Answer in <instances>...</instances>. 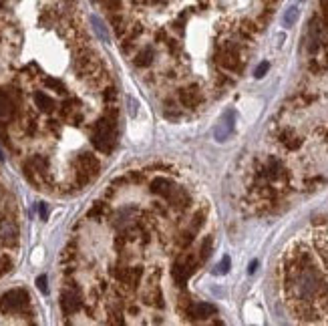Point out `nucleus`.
<instances>
[{
  "mask_svg": "<svg viewBox=\"0 0 328 326\" xmlns=\"http://www.w3.org/2000/svg\"><path fill=\"white\" fill-rule=\"evenodd\" d=\"M282 290L290 310L306 322L328 316V282L316 254L302 240L294 242L282 260Z\"/></svg>",
  "mask_w": 328,
  "mask_h": 326,
  "instance_id": "obj_1",
  "label": "nucleus"
},
{
  "mask_svg": "<svg viewBox=\"0 0 328 326\" xmlns=\"http://www.w3.org/2000/svg\"><path fill=\"white\" fill-rule=\"evenodd\" d=\"M115 141H117V129H115L113 119H109V117L99 119L93 127V135H91L93 147L101 151V153H109L115 147Z\"/></svg>",
  "mask_w": 328,
  "mask_h": 326,
  "instance_id": "obj_2",
  "label": "nucleus"
},
{
  "mask_svg": "<svg viewBox=\"0 0 328 326\" xmlns=\"http://www.w3.org/2000/svg\"><path fill=\"white\" fill-rule=\"evenodd\" d=\"M27 306H29V294L23 288L8 290L6 294H2V298H0V310L4 314H16L20 310H25Z\"/></svg>",
  "mask_w": 328,
  "mask_h": 326,
  "instance_id": "obj_3",
  "label": "nucleus"
},
{
  "mask_svg": "<svg viewBox=\"0 0 328 326\" xmlns=\"http://www.w3.org/2000/svg\"><path fill=\"white\" fill-rule=\"evenodd\" d=\"M312 248H314V254L318 258V262L324 270V274H328V224L318 228L312 236Z\"/></svg>",
  "mask_w": 328,
  "mask_h": 326,
  "instance_id": "obj_4",
  "label": "nucleus"
},
{
  "mask_svg": "<svg viewBox=\"0 0 328 326\" xmlns=\"http://www.w3.org/2000/svg\"><path fill=\"white\" fill-rule=\"evenodd\" d=\"M193 270H195V262L191 258H179L176 264H173V268H171V276H173V280H176V284L178 286H185L187 284V280H189V276L193 274Z\"/></svg>",
  "mask_w": 328,
  "mask_h": 326,
  "instance_id": "obj_5",
  "label": "nucleus"
},
{
  "mask_svg": "<svg viewBox=\"0 0 328 326\" xmlns=\"http://www.w3.org/2000/svg\"><path fill=\"white\" fill-rule=\"evenodd\" d=\"M79 183H89L93 178H97V173H99V161L89 155V153H85L79 157Z\"/></svg>",
  "mask_w": 328,
  "mask_h": 326,
  "instance_id": "obj_6",
  "label": "nucleus"
},
{
  "mask_svg": "<svg viewBox=\"0 0 328 326\" xmlns=\"http://www.w3.org/2000/svg\"><path fill=\"white\" fill-rule=\"evenodd\" d=\"M18 242V228L12 220H2L0 222V246H14Z\"/></svg>",
  "mask_w": 328,
  "mask_h": 326,
  "instance_id": "obj_7",
  "label": "nucleus"
},
{
  "mask_svg": "<svg viewBox=\"0 0 328 326\" xmlns=\"http://www.w3.org/2000/svg\"><path fill=\"white\" fill-rule=\"evenodd\" d=\"M60 308L64 316H71L81 308V296L77 290H64L60 294Z\"/></svg>",
  "mask_w": 328,
  "mask_h": 326,
  "instance_id": "obj_8",
  "label": "nucleus"
},
{
  "mask_svg": "<svg viewBox=\"0 0 328 326\" xmlns=\"http://www.w3.org/2000/svg\"><path fill=\"white\" fill-rule=\"evenodd\" d=\"M185 314L191 320H204V318H209L215 314V306L209 302H195V304H189Z\"/></svg>",
  "mask_w": 328,
  "mask_h": 326,
  "instance_id": "obj_9",
  "label": "nucleus"
},
{
  "mask_svg": "<svg viewBox=\"0 0 328 326\" xmlns=\"http://www.w3.org/2000/svg\"><path fill=\"white\" fill-rule=\"evenodd\" d=\"M141 274H143L141 266H133V268H125V270L117 272V278L123 282V284H127L129 288H137L139 280H141Z\"/></svg>",
  "mask_w": 328,
  "mask_h": 326,
  "instance_id": "obj_10",
  "label": "nucleus"
},
{
  "mask_svg": "<svg viewBox=\"0 0 328 326\" xmlns=\"http://www.w3.org/2000/svg\"><path fill=\"white\" fill-rule=\"evenodd\" d=\"M176 189H178L176 183H173L171 179H167V178H155L151 181V191L161 195V198H167V200H169V195Z\"/></svg>",
  "mask_w": 328,
  "mask_h": 326,
  "instance_id": "obj_11",
  "label": "nucleus"
},
{
  "mask_svg": "<svg viewBox=\"0 0 328 326\" xmlns=\"http://www.w3.org/2000/svg\"><path fill=\"white\" fill-rule=\"evenodd\" d=\"M179 99H181L183 107H198L202 101V93L198 87H189V89H181Z\"/></svg>",
  "mask_w": 328,
  "mask_h": 326,
  "instance_id": "obj_12",
  "label": "nucleus"
},
{
  "mask_svg": "<svg viewBox=\"0 0 328 326\" xmlns=\"http://www.w3.org/2000/svg\"><path fill=\"white\" fill-rule=\"evenodd\" d=\"M280 143L286 147V149L294 151V149H298L302 145V137H298L292 129H284V131L280 133Z\"/></svg>",
  "mask_w": 328,
  "mask_h": 326,
  "instance_id": "obj_13",
  "label": "nucleus"
},
{
  "mask_svg": "<svg viewBox=\"0 0 328 326\" xmlns=\"http://www.w3.org/2000/svg\"><path fill=\"white\" fill-rule=\"evenodd\" d=\"M12 113H14V103L6 93H0V121L10 119Z\"/></svg>",
  "mask_w": 328,
  "mask_h": 326,
  "instance_id": "obj_14",
  "label": "nucleus"
},
{
  "mask_svg": "<svg viewBox=\"0 0 328 326\" xmlns=\"http://www.w3.org/2000/svg\"><path fill=\"white\" fill-rule=\"evenodd\" d=\"M34 105L40 109L42 113H51L53 109H55V101L49 95H45V93H36L34 95Z\"/></svg>",
  "mask_w": 328,
  "mask_h": 326,
  "instance_id": "obj_15",
  "label": "nucleus"
},
{
  "mask_svg": "<svg viewBox=\"0 0 328 326\" xmlns=\"http://www.w3.org/2000/svg\"><path fill=\"white\" fill-rule=\"evenodd\" d=\"M151 60H153V49H151V47H145V49L139 51L137 57H135V64H137V67H149Z\"/></svg>",
  "mask_w": 328,
  "mask_h": 326,
  "instance_id": "obj_16",
  "label": "nucleus"
},
{
  "mask_svg": "<svg viewBox=\"0 0 328 326\" xmlns=\"http://www.w3.org/2000/svg\"><path fill=\"white\" fill-rule=\"evenodd\" d=\"M232 127H234V125H232L230 121H222L220 127L215 129V137H217V141H226V137L232 133Z\"/></svg>",
  "mask_w": 328,
  "mask_h": 326,
  "instance_id": "obj_17",
  "label": "nucleus"
},
{
  "mask_svg": "<svg viewBox=\"0 0 328 326\" xmlns=\"http://www.w3.org/2000/svg\"><path fill=\"white\" fill-rule=\"evenodd\" d=\"M296 18H298V8L292 6L286 10V14H284V27H292L296 23Z\"/></svg>",
  "mask_w": 328,
  "mask_h": 326,
  "instance_id": "obj_18",
  "label": "nucleus"
},
{
  "mask_svg": "<svg viewBox=\"0 0 328 326\" xmlns=\"http://www.w3.org/2000/svg\"><path fill=\"white\" fill-rule=\"evenodd\" d=\"M211 237H206L204 240V244H202V248H200V260H208L209 256H211Z\"/></svg>",
  "mask_w": 328,
  "mask_h": 326,
  "instance_id": "obj_19",
  "label": "nucleus"
},
{
  "mask_svg": "<svg viewBox=\"0 0 328 326\" xmlns=\"http://www.w3.org/2000/svg\"><path fill=\"white\" fill-rule=\"evenodd\" d=\"M193 234H195V232L187 230V232H183V234L179 236V240H178V242H179V246H181V248H187V246L191 244V240H193Z\"/></svg>",
  "mask_w": 328,
  "mask_h": 326,
  "instance_id": "obj_20",
  "label": "nucleus"
},
{
  "mask_svg": "<svg viewBox=\"0 0 328 326\" xmlns=\"http://www.w3.org/2000/svg\"><path fill=\"white\" fill-rule=\"evenodd\" d=\"M45 85H47V87H51V89H57L59 93H64V85H62L60 81H55V79H47V81H45Z\"/></svg>",
  "mask_w": 328,
  "mask_h": 326,
  "instance_id": "obj_21",
  "label": "nucleus"
},
{
  "mask_svg": "<svg viewBox=\"0 0 328 326\" xmlns=\"http://www.w3.org/2000/svg\"><path fill=\"white\" fill-rule=\"evenodd\" d=\"M10 260L6 258V256H0V276H2V274H6L8 270H10Z\"/></svg>",
  "mask_w": 328,
  "mask_h": 326,
  "instance_id": "obj_22",
  "label": "nucleus"
},
{
  "mask_svg": "<svg viewBox=\"0 0 328 326\" xmlns=\"http://www.w3.org/2000/svg\"><path fill=\"white\" fill-rule=\"evenodd\" d=\"M320 10H322L324 27H326V30H328V0H320Z\"/></svg>",
  "mask_w": 328,
  "mask_h": 326,
  "instance_id": "obj_23",
  "label": "nucleus"
},
{
  "mask_svg": "<svg viewBox=\"0 0 328 326\" xmlns=\"http://www.w3.org/2000/svg\"><path fill=\"white\" fill-rule=\"evenodd\" d=\"M268 69H270V64L264 60V62H260L258 64V69H256V79H262V77H264L266 73H268Z\"/></svg>",
  "mask_w": 328,
  "mask_h": 326,
  "instance_id": "obj_24",
  "label": "nucleus"
},
{
  "mask_svg": "<svg viewBox=\"0 0 328 326\" xmlns=\"http://www.w3.org/2000/svg\"><path fill=\"white\" fill-rule=\"evenodd\" d=\"M228 270H230V258H228V256H224V258H222V264L217 266L215 274H226Z\"/></svg>",
  "mask_w": 328,
  "mask_h": 326,
  "instance_id": "obj_25",
  "label": "nucleus"
},
{
  "mask_svg": "<svg viewBox=\"0 0 328 326\" xmlns=\"http://www.w3.org/2000/svg\"><path fill=\"white\" fill-rule=\"evenodd\" d=\"M97 2H103L105 4V8H109V10H119V0H97Z\"/></svg>",
  "mask_w": 328,
  "mask_h": 326,
  "instance_id": "obj_26",
  "label": "nucleus"
},
{
  "mask_svg": "<svg viewBox=\"0 0 328 326\" xmlns=\"http://www.w3.org/2000/svg\"><path fill=\"white\" fill-rule=\"evenodd\" d=\"M36 288L40 290V292H49V288H47V276H38L36 278Z\"/></svg>",
  "mask_w": 328,
  "mask_h": 326,
  "instance_id": "obj_27",
  "label": "nucleus"
},
{
  "mask_svg": "<svg viewBox=\"0 0 328 326\" xmlns=\"http://www.w3.org/2000/svg\"><path fill=\"white\" fill-rule=\"evenodd\" d=\"M93 25H95V29H97V32L107 40V32H105V29L101 27V23H99V18H93Z\"/></svg>",
  "mask_w": 328,
  "mask_h": 326,
  "instance_id": "obj_28",
  "label": "nucleus"
},
{
  "mask_svg": "<svg viewBox=\"0 0 328 326\" xmlns=\"http://www.w3.org/2000/svg\"><path fill=\"white\" fill-rule=\"evenodd\" d=\"M256 268H258V260H254V262L250 264V268H248V272H250V274H254V272H256Z\"/></svg>",
  "mask_w": 328,
  "mask_h": 326,
  "instance_id": "obj_29",
  "label": "nucleus"
},
{
  "mask_svg": "<svg viewBox=\"0 0 328 326\" xmlns=\"http://www.w3.org/2000/svg\"><path fill=\"white\" fill-rule=\"evenodd\" d=\"M40 215L47 217V206H45V204H40Z\"/></svg>",
  "mask_w": 328,
  "mask_h": 326,
  "instance_id": "obj_30",
  "label": "nucleus"
},
{
  "mask_svg": "<svg viewBox=\"0 0 328 326\" xmlns=\"http://www.w3.org/2000/svg\"><path fill=\"white\" fill-rule=\"evenodd\" d=\"M0 4H2V0H0Z\"/></svg>",
  "mask_w": 328,
  "mask_h": 326,
  "instance_id": "obj_31",
  "label": "nucleus"
}]
</instances>
